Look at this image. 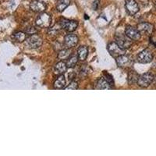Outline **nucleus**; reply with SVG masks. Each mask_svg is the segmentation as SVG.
Here are the masks:
<instances>
[{"instance_id":"26","label":"nucleus","mask_w":156,"mask_h":156,"mask_svg":"<svg viewBox=\"0 0 156 156\" xmlns=\"http://www.w3.org/2000/svg\"><path fill=\"white\" fill-rule=\"evenodd\" d=\"M98 5H99V0H96L94 1V3H93V9L94 10H97L98 7Z\"/></svg>"},{"instance_id":"14","label":"nucleus","mask_w":156,"mask_h":156,"mask_svg":"<svg viewBox=\"0 0 156 156\" xmlns=\"http://www.w3.org/2000/svg\"><path fill=\"white\" fill-rule=\"evenodd\" d=\"M96 89H100V90H108V89H112V85L105 80V77H101L97 80L95 84Z\"/></svg>"},{"instance_id":"20","label":"nucleus","mask_w":156,"mask_h":156,"mask_svg":"<svg viewBox=\"0 0 156 156\" xmlns=\"http://www.w3.org/2000/svg\"><path fill=\"white\" fill-rule=\"evenodd\" d=\"M139 78V75L136 73V71H130L128 74V82L129 84L134 83L137 82V80Z\"/></svg>"},{"instance_id":"24","label":"nucleus","mask_w":156,"mask_h":156,"mask_svg":"<svg viewBox=\"0 0 156 156\" xmlns=\"http://www.w3.org/2000/svg\"><path fill=\"white\" fill-rule=\"evenodd\" d=\"M105 80H107V81L108 82V83L111 84L112 86H113L114 84V81H113V79H112V76H111L110 74H108V73H105Z\"/></svg>"},{"instance_id":"16","label":"nucleus","mask_w":156,"mask_h":156,"mask_svg":"<svg viewBox=\"0 0 156 156\" xmlns=\"http://www.w3.org/2000/svg\"><path fill=\"white\" fill-rule=\"evenodd\" d=\"M88 55V49L86 46H80L77 49V56L81 61L85 60Z\"/></svg>"},{"instance_id":"9","label":"nucleus","mask_w":156,"mask_h":156,"mask_svg":"<svg viewBox=\"0 0 156 156\" xmlns=\"http://www.w3.org/2000/svg\"><path fill=\"white\" fill-rule=\"evenodd\" d=\"M125 34L131 40H134V41L139 40L141 36V34L139 32V30L132 26H126L125 29Z\"/></svg>"},{"instance_id":"11","label":"nucleus","mask_w":156,"mask_h":156,"mask_svg":"<svg viewBox=\"0 0 156 156\" xmlns=\"http://www.w3.org/2000/svg\"><path fill=\"white\" fill-rule=\"evenodd\" d=\"M137 30H139L140 34L149 35V34H152L154 27L152 24L149 23H140L137 25Z\"/></svg>"},{"instance_id":"13","label":"nucleus","mask_w":156,"mask_h":156,"mask_svg":"<svg viewBox=\"0 0 156 156\" xmlns=\"http://www.w3.org/2000/svg\"><path fill=\"white\" fill-rule=\"evenodd\" d=\"M132 60L128 56L125 55H120L116 58V63L119 67H127L131 66Z\"/></svg>"},{"instance_id":"23","label":"nucleus","mask_w":156,"mask_h":156,"mask_svg":"<svg viewBox=\"0 0 156 156\" xmlns=\"http://www.w3.org/2000/svg\"><path fill=\"white\" fill-rule=\"evenodd\" d=\"M78 88V83L76 81H72L69 84V86H67L66 87H65V89L66 90H76Z\"/></svg>"},{"instance_id":"8","label":"nucleus","mask_w":156,"mask_h":156,"mask_svg":"<svg viewBox=\"0 0 156 156\" xmlns=\"http://www.w3.org/2000/svg\"><path fill=\"white\" fill-rule=\"evenodd\" d=\"M45 2L41 0H33L30 4V8L32 11L36 12H42L46 9Z\"/></svg>"},{"instance_id":"1","label":"nucleus","mask_w":156,"mask_h":156,"mask_svg":"<svg viewBox=\"0 0 156 156\" xmlns=\"http://www.w3.org/2000/svg\"><path fill=\"white\" fill-rule=\"evenodd\" d=\"M51 16L46 12H42L37 16L36 20V25L41 28H47L51 24Z\"/></svg>"},{"instance_id":"10","label":"nucleus","mask_w":156,"mask_h":156,"mask_svg":"<svg viewBox=\"0 0 156 156\" xmlns=\"http://www.w3.org/2000/svg\"><path fill=\"white\" fill-rule=\"evenodd\" d=\"M125 8L129 15H134L139 11V5L135 0H126Z\"/></svg>"},{"instance_id":"25","label":"nucleus","mask_w":156,"mask_h":156,"mask_svg":"<svg viewBox=\"0 0 156 156\" xmlns=\"http://www.w3.org/2000/svg\"><path fill=\"white\" fill-rule=\"evenodd\" d=\"M26 32H27V34H35L36 32H37V30L35 29V27H28V28H27Z\"/></svg>"},{"instance_id":"4","label":"nucleus","mask_w":156,"mask_h":156,"mask_svg":"<svg viewBox=\"0 0 156 156\" xmlns=\"http://www.w3.org/2000/svg\"><path fill=\"white\" fill-rule=\"evenodd\" d=\"M115 41H116L117 44H119V46L122 49H127V48H130V46L132 45L131 39L128 37L126 34H117L115 36Z\"/></svg>"},{"instance_id":"6","label":"nucleus","mask_w":156,"mask_h":156,"mask_svg":"<svg viewBox=\"0 0 156 156\" xmlns=\"http://www.w3.org/2000/svg\"><path fill=\"white\" fill-rule=\"evenodd\" d=\"M136 59L140 63H148L152 61L153 55L150 50L144 49L138 54Z\"/></svg>"},{"instance_id":"18","label":"nucleus","mask_w":156,"mask_h":156,"mask_svg":"<svg viewBox=\"0 0 156 156\" xmlns=\"http://www.w3.org/2000/svg\"><path fill=\"white\" fill-rule=\"evenodd\" d=\"M71 0H58L56 5V9L58 12H62L66 7H68Z\"/></svg>"},{"instance_id":"7","label":"nucleus","mask_w":156,"mask_h":156,"mask_svg":"<svg viewBox=\"0 0 156 156\" xmlns=\"http://www.w3.org/2000/svg\"><path fill=\"white\" fill-rule=\"evenodd\" d=\"M59 24H60V27L62 28L69 32L74 31L77 27V22L68 19H62L60 20Z\"/></svg>"},{"instance_id":"5","label":"nucleus","mask_w":156,"mask_h":156,"mask_svg":"<svg viewBox=\"0 0 156 156\" xmlns=\"http://www.w3.org/2000/svg\"><path fill=\"white\" fill-rule=\"evenodd\" d=\"M153 80H154V76H153L152 73H145L139 76L136 83L140 87H147L151 85Z\"/></svg>"},{"instance_id":"15","label":"nucleus","mask_w":156,"mask_h":156,"mask_svg":"<svg viewBox=\"0 0 156 156\" xmlns=\"http://www.w3.org/2000/svg\"><path fill=\"white\" fill-rule=\"evenodd\" d=\"M67 66H66V63L64 62H58V63H56V65L54 67V73L55 74L58 75H62L65 72L67 69Z\"/></svg>"},{"instance_id":"22","label":"nucleus","mask_w":156,"mask_h":156,"mask_svg":"<svg viewBox=\"0 0 156 156\" xmlns=\"http://www.w3.org/2000/svg\"><path fill=\"white\" fill-rule=\"evenodd\" d=\"M71 55V51L70 49H62L58 52V58L61 60L62 59H67L69 56Z\"/></svg>"},{"instance_id":"12","label":"nucleus","mask_w":156,"mask_h":156,"mask_svg":"<svg viewBox=\"0 0 156 156\" xmlns=\"http://www.w3.org/2000/svg\"><path fill=\"white\" fill-rule=\"evenodd\" d=\"M78 43V37L74 34H67L64 37V44L67 48H70L75 47Z\"/></svg>"},{"instance_id":"17","label":"nucleus","mask_w":156,"mask_h":156,"mask_svg":"<svg viewBox=\"0 0 156 156\" xmlns=\"http://www.w3.org/2000/svg\"><path fill=\"white\" fill-rule=\"evenodd\" d=\"M66 85V79L64 75H60L58 76L56 80H55V83H54V87L55 89H62L65 87Z\"/></svg>"},{"instance_id":"3","label":"nucleus","mask_w":156,"mask_h":156,"mask_svg":"<svg viewBox=\"0 0 156 156\" xmlns=\"http://www.w3.org/2000/svg\"><path fill=\"white\" fill-rule=\"evenodd\" d=\"M107 49H108L110 55L115 58L125 54V49H122V48H120L116 42L109 43L107 46Z\"/></svg>"},{"instance_id":"21","label":"nucleus","mask_w":156,"mask_h":156,"mask_svg":"<svg viewBox=\"0 0 156 156\" xmlns=\"http://www.w3.org/2000/svg\"><path fill=\"white\" fill-rule=\"evenodd\" d=\"M12 37H13V39H14L16 41H17V42H23V41H24L25 40H26V34L21 31L16 32V33L12 35Z\"/></svg>"},{"instance_id":"2","label":"nucleus","mask_w":156,"mask_h":156,"mask_svg":"<svg viewBox=\"0 0 156 156\" xmlns=\"http://www.w3.org/2000/svg\"><path fill=\"white\" fill-rule=\"evenodd\" d=\"M25 44L29 48H37L42 44V39L37 34H31L25 40Z\"/></svg>"},{"instance_id":"19","label":"nucleus","mask_w":156,"mask_h":156,"mask_svg":"<svg viewBox=\"0 0 156 156\" xmlns=\"http://www.w3.org/2000/svg\"><path fill=\"white\" fill-rule=\"evenodd\" d=\"M78 60V56H76V55H71L69 58H67V61H66V66L68 68H73L77 63Z\"/></svg>"}]
</instances>
